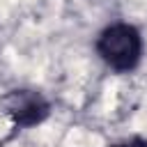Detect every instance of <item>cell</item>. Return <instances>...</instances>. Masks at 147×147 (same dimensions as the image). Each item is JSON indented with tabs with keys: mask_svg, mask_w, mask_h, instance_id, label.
<instances>
[{
	"mask_svg": "<svg viewBox=\"0 0 147 147\" xmlns=\"http://www.w3.org/2000/svg\"><path fill=\"white\" fill-rule=\"evenodd\" d=\"M94 53L113 74H133L145 55L142 32L129 21H113L99 30L94 39Z\"/></svg>",
	"mask_w": 147,
	"mask_h": 147,
	"instance_id": "cell-1",
	"label": "cell"
},
{
	"mask_svg": "<svg viewBox=\"0 0 147 147\" xmlns=\"http://www.w3.org/2000/svg\"><path fill=\"white\" fill-rule=\"evenodd\" d=\"M0 108L14 131L37 129L51 117V101L34 87H14L0 96Z\"/></svg>",
	"mask_w": 147,
	"mask_h": 147,
	"instance_id": "cell-2",
	"label": "cell"
},
{
	"mask_svg": "<svg viewBox=\"0 0 147 147\" xmlns=\"http://www.w3.org/2000/svg\"><path fill=\"white\" fill-rule=\"evenodd\" d=\"M108 147H147V138H142V136H129V138H119V140L110 142Z\"/></svg>",
	"mask_w": 147,
	"mask_h": 147,
	"instance_id": "cell-3",
	"label": "cell"
}]
</instances>
